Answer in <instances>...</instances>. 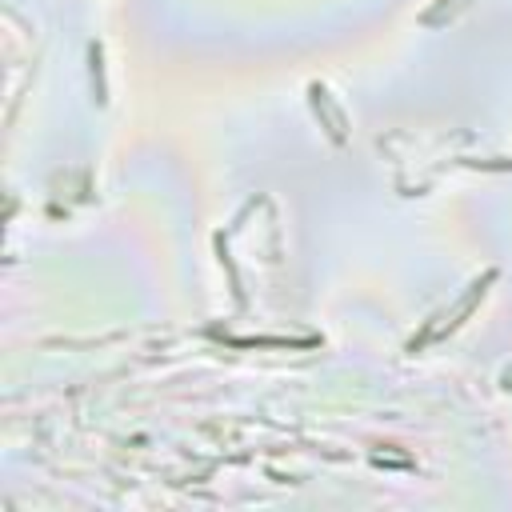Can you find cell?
Segmentation results:
<instances>
[{
	"mask_svg": "<svg viewBox=\"0 0 512 512\" xmlns=\"http://www.w3.org/2000/svg\"><path fill=\"white\" fill-rule=\"evenodd\" d=\"M308 96H313V108L316 116L325 120L328 137H332V144H344V116H340V108L332 104V96H328L325 85H308Z\"/></svg>",
	"mask_w": 512,
	"mask_h": 512,
	"instance_id": "6da1fadb",
	"label": "cell"
},
{
	"mask_svg": "<svg viewBox=\"0 0 512 512\" xmlns=\"http://www.w3.org/2000/svg\"><path fill=\"white\" fill-rule=\"evenodd\" d=\"M88 64H92V92H96V104L108 100V88H104V49L100 44H88Z\"/></svg>",
	"mask_w": 512,
	"mask_h": 512,
	"instance_id": "7a4b0ae2",
	"label": "cell"
},
{
	"mask_svg": "<svg viewBox=\"0 0 512 512\" xmlns=\"http://www.w3.org/2000/svg\"><path fill=\"white\" fill-rule=\"evenodd\" d=\"M500 380H504V388H512V368H508L504 376H500Z\"/></svg>",
	"mask_w": 512,
	"mask_h": 512,
	"instance_id": "3957f363",
	"label": "cell"
}]
</instances>
